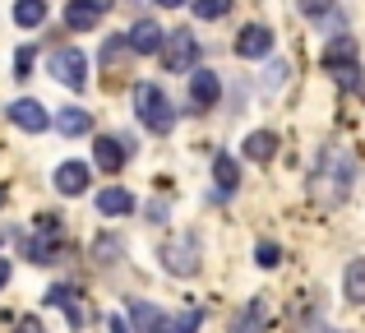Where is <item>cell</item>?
<instances>
[{
	"mask_svg": "<svg viewBox=\"0 0 365 333\" xmlns=\"http://www.w3.org/2000/svg\"><path fill=\"white\" fill-rule=\"evenodd\" d=\"M351 176H356V158H351L347 148H329V153L319 158V167H314V176H310V195L319 199V204H342V199L351 195Z\"/></svg>",
	"mask_w": 365,
	"mask_h": 333,
	"instance_id": "obj_1",
	"label": "cell"
},
{
	"mask_svg": "<svg viewBox=\"0 0 365 333\" xmlns=\"http://www.w3.org/2000/svg\"><path fill=\"white\" fill-rule=\"evenodd\" d=\"M134 111H139L143 130H153V135H171V125H176V111L158 83H134Z\"/></svg>",
	"mask_w": 365,
	"mask_h": 333,
	"instance_id": "obj_2",
	"label": "cell"
},
{
	"mask_svg": "<svg viewBox=\"0 0 365 333\" xmlns=\"http://www.w3.org/2000/svg\"><path fill=\"white\" fill-rule=\"evenodd\" d=\"M162 61H167L171 74H195V61H199V42L190 28H176V33H167V46H162Z\"/></svg>",
	"mask_w": 365,
	"mask_h": 333,
	"instance_id": "obj_3",
	"label": "cell"
},
{
	"mask_svg": "<svg viewBox=\"0 0 365 333\" xmlns=\"http://www.w3.org/2000/svg\"><path fill=\"white\" fill-rule=\"evenodd\" d=\"M46 70H51L65 88H83V83H88V56H83L79 46H61V51H51V65H46Z\"/></svg>",
	"mask_w": 365,
	"mask_h": 333,
	"instance_id": "obj_4",
	"label": "cell"
},
{
	"mask_svg": "<svg viewBox=\"0 0 365 333\" xmlns=\"http://www.w3.org/2000/svg\"><path fill=\"white\" fill-rule=\"evenodd\" d=\"M162 269L176 273V278L199 273V241H195V236H176V241L162 245Z\"/></svg>",
	"mask_w": 365,
	"mask_h": 333,
	"instance_id": "obj_5",
	"label": "cell"
},
{
	"mask_svg": "<svg viewBox=\"0 0 365 333\" xmlns=\"http://www.w3.org/2000/svg\"><path fill=\"white\" fill-rule=\"evenodd\" d=\"M5 116L14 121L19 130H28V135H42V130L51 125L46 107H42V102H33V98H19V102H9V107H5Z\"/></svg>",
	"mask_w": 365,
	"mask_h": 333,
	"instance_id": "obj_6",
	"label": "cell"
},
{
	"mask_svg": "<svg viewBox=\"0 0 365 333\" xmlns=\"http://www.w3.org/2000/svg\"><path fill=\"white\" fill-rule=\"evenodd\" d=\"M217 98H222V79H217L213 70H195L190 74V107L195 111H208Z\"/></svg>",
	"mask_w": 365,
	"mask_h": 333,
	"instance_id": "obj_7",
	"label": "cell"
},
{
	"mask_svg": "<svg viewBox=\"0 0 365 333\" xmlns=\"http://www.w3.org/2000/svg\"><path fill=\"white\" fill-rule=\"evenodd\" d=\"M125 37H130L134 56H153V51H162V46H167V33L158 28V19H139V24H134Z\"/></svg>",
	"mask_w": 365,
	"mask_h": 333,
	"instance_id": "obj_8",
	"label": "cell"
},
{
	"mask_svg": "<svg viewBox=\"0 0 365 333\" xmlns=\"http://www.w3.org/2000/svg\"><path fill=\"white\" fill-rule=\"evenodd\" d=\"M268 51H273V33H268L264 24L241 28V37H236V56H245V61H264Z\"/></svg>",
	"mask_w": 365,
	"mask_h": 333,
	"instance_id": "obj_9",
	"label": "cell"
},
{
	"mask_svg": "<svg viewBox=\"0 0 365 333\" xmlns=\"http://www.w3.org/2000/svg\"><path fill=\"white\" fill-rule=\"evenodd\" d=\"M46 306H61L65 315H70V324H74V329H83V324H88V306H83V301H79V292H74V287H65V282H56V287L46 292Z\"/></svg>",
	"mask_w": 365,
	"mask_h": 333,
	"instance_id": "obj_10",
	"label": "cell"
},
{
	"mask_svg": "<svg viewBox=\"0 0 365 333\" xmlns=\"http://www.w3.org/2000/svg\"><path fill=\"white\" fill-rule=\"evenodd\" d=\"M93 158H98L102 171H111V176H116V171L125 167V158H130V144H125V139H116V135H102L98 144H93Z\"/></svg>",
	"mask_w": 365,
	"mask_h": 333,
	"instance_id": "obj_11",
	"label": "cell"
},
{
	"mask_svg": "<svg viewBox=\"0 0 365 333\" xmlns=\"http://www.w3.org/2000/svg\"><path fill=\"white\" fill-rule=\"evenodd\" d=\"M56 190H61V195H83V190H88V180H93V171L88 167H83V163H61V167H56Z\"/></svg>",
	"mask_w": 365,
	"mask_h": 333,
	"instance_id": "obj_12",
	"label": "cell"
},
{
	"mask_svg": "<svg viewBox=\"0 0 365 333\" xmlns=\"http://www.w3.org/2000/svg\"><path fill=\"white\" fill-rule=\"evenodd\" d=\"M56 130H61L65 139H79V135L93 130V116L83 107H61V111H56Z\"/></svg>",
	"mask_w": 365,
	"mask_h": 333,
	"instance_id": "obj_13",
	"label": "cell"
},
{
	"mask_svg": "<svg viewBox=\"0 0 365 333\" xmlns=\"http://www.w3.org/2000/svg\"><path fill=\"white\" fill-rule=\"evenodd\" d=\"M130 319H134V333H162V324H167V315L158 306H148V301H134Z\"/></svg>",
	"mask_w": 365,
	"mask_h": 333,
	"instance_id": "obj_14",
	"label": "cell"
},
{
	"mask_svg": "<svg viewBox=\"0 0 365 333\" xmlns=\"http://www.w3.org/2000/svg\"><path fill=\"white\" fill-rule=\"evenodd\" d=\"M342 297L351 306H365V260H351L347 273H342Z\"/></svg>",
	"mask_w": 365,
	"mask_h": 333,
	"instance_id": "obj_15",
	"label": "cell"
},
{
	"mask_svg": "<svg viewBox=\"0 0 365 333\" xmlns=\"http://www.w3.org/2000/svg\"><path fill=\"white\" fill-rule=\"evenodd\" d=\"M213 176H217V195L232 199V195H236V185H241V167H236L227 153H217V158H213Z\"/></svg>",
	"mask_w": 365,
	"mask_h": 333,
	"instance_id": "obj_16",
	"label": "cell"
},
{
	"mask_svg": "<svg viewBox=\"0 0 365 333\" xmlns=\"http://www.w3.org/2000/svg\"><path fill=\"white\" fill-rule=\"evenodd\" d=\"M324 65H329V70L356 65V42H351V37H333V42L324 46Z\"/></svg>",
	"mask_w": 365,
	"mask_h": 333,
	"instance_id": "obj_17",
	"label": "cell"
},
{
	"mask_svg": "<svg viewBox=\"0 0 365 333\" xmlns=\"http://www.w3.org/2000/svg\"><path fill=\"white\" fill-rule=\"evenodd\" d=\"M98 208L107 217H125L134 208V195H130V190H120V185H111V190H102V195H98Z\"/></svg>",
	"mask_w": 365,
	"mask_h": 333,
	"instance_id": "obj_18",
	"label": "cell"
},
{
	"mask_svg": "<svg viewBox=\"0 0 365 333\" xmlns=\"http://www.w3.org/2000/svg\"><path fill=\"white\" fill-rule=\"evenodd\" d=\"M273 153H277V135L273 130H255V135L245 139V158H255V163H268Z\"/></svg>",
	"mask_w": 365,
	"mask_h": 333,
	"instance_id": "obj_19",
	"label": "cell"
},
{
	"mask_svg": "<svg viewBox=\"0 0 365 333\" xmlns=\"http://www.w3.org/2000/svg\"><path fill=\"white\" fill-rule=\"evenodd\" d=\"M56 250H61V245H56L51 232H42V236H33V241H24V255H28L33 264H56Z\"/></svg>",
	"mask_w": 365,
	"mask_h": 333,
	"instance_id": "obj_20",
	"label": "cell"
},
{
	"mask_svg": "<svg viewBox=\"0 0 365 333\" xmlns=\"http://www.w3.org/2000/svg\"><path fill=\"white\" fill-rule=\"evenodd\" d=\"M14 24H19V28L46 24V0H19V5H14Z\"/></svg>",
	"mask_w": 365,
	"mask_h": 333,
	"instance_id": "obj_21",
	"label": "cell"
},
{
	"mask_svg": "<svg viewBox=\"0 0 365 333\" xmlns=\"http://www.w3.org/2000/svg\"><path fill=\"white\" fill-rule=\"evenodd\" d=\"M264 324H268L264 301H250V306H245V315L236 319V329H232V333H264Z\"/></svg>",
	"mask_w": 365,
	"mask_h": 333,
	"instance_id": "obj_22",
	"label": "cell"
},
{
	"mask_svg": "<svg viewBox=\"0 0 365 333\" xmlns=\"http://www.w3.org/2000/svg\"><path fill=\"white\" fill-rule=\"evenodd\" d=\"M93 255H98V264H120L125 260V245L107 232V236H98V241H93Z\"/></svg>",
	"mask_w": 365,
	"mask_h": 333,
	"instance_id": "obj_23",
	"label": "cell"
},
{
	"mask_svg": "<svg viewBox=\"0 0 365 333\" xmlns=\"http://www.w3.org/2000/svg\"><path fill=\"white\" fill-rule=\"evenodd\" d=\"M199 324H204V315H199V310H180V315H167L162 333H199Z\"/></svg>",
	"mask_w": 365,
	"mask_h": 333,
	"instance_id": "obj_24",
	"label": "cell"
},
{
	"mask_svg": "<svg viewBox=\"0 0 365 333\" xmlns=\"http://www.w3.org/2000/svg\"><path fill=\"white\" fill-rule=\"evenodd\" d=\"M333 79H338L342 88H351L356 98H365V74H361V65H342V70H333Z\"/></svg>",
	"mask_w": 365,
	"mask_h": 333,
	"instance_id": "obj_25",
	"label": "cell"
},
{
	"mask_svg": "<svg viewBox=\"0 0 365 333\" xmlns=\"http://www.w3.org/2000/svg\"><path fill=\"white\" fill-rule=\"evenodd\" d=\"M255 264H259V269H277V264H282V250H277L273 241H259V250H255Z\"/></svg>",
	"mask_w": 365,
	"mask_h": 333,
	"instance_id": "obj_26",
	"label": "cell"
},
{
	"mask_svg": "<svg viewBox=\"0 0 365 333\" xmlns=\"http://www.w3.org/2000/svg\"><path fill=\"white\" fill-rule=\"evenodd\" d=\"M65 19H70V28L88 33V28H98V19H102V14H93V9H79V5H70V14H65Z\"/></svg>",
	"mask_w": 365,
	"mask_h": 333,
	"instance_id": "obj_27",
	"label": "cell"
},
{
	"mask_svg": "<svg viewBox=\"0 0 365 333\" xmlns=\"http://www.w3.org/2000/svg\"><path fill=\"white\" fill-rule=\"evenodd\" d=\"M232 9V0H195V14L199 19H222Z\"/></svg>",
	"mask_w": 365,
	"mask_h": 333,
	"instance_id": "obj_28",
	"label": "cell"
},
{
	"mask_svg": "<svg viewBox=\"0 0 365 333\" xmlns=\"http://www.w3.org/2000/svg\"><path fill=\"white\" fill-rule=\"evenodd\" d=\"M125 51H134V46H130V37H111V42L102 46V61H107V65H116Z\"/></svg>",
	"mask_w": 365,
	"mask_h": 333,
	"instance_id": "obj_29",
	"label": "cell"
},
{
	"mask_svg": "<svg viewBox=\"0 0 365 333\" xmlns=\"http://www.w3.org/2000/svg\"><path fill=\"white\" fill-rule=\"evenodd\" d=\"M296 5H301V14H310V19H329L333 0H296Z\"/></svg>",
	"mask_w": 365,
	"mask_h": 333,
	"instance_id": "obj_30",
	"label": "cell"
},
{
	"mask_svg": "<svg viewBox=\"0 0 365 333\" xmlns=\"http://www.w3.org/2000/svg\"><path fill=\"white\" fill-rule=\"evenodd\" d=\"M282 79H287V61H273V65H268V88H282Z\"/></svg>",
	"mask_w": 365,
	"mask_h": 333,
	"instance_id": "obj_31",
	"label": "cell"
},
{
	"mask_svg": "<svg viewBox=\"0 0 365 333\" xmlns=\"http://www.w3.org/2000/svg\"><path fill=\"white\" fill-rule=\"evenodd\" d=\"M14 79H28V70H33V46H24V51H19V61H14Z\"/></svg>",
	"mask_w": 365,
	"mask_h": 333,
	"instance_id": "obj_32",
	"label": "cell"
},
{
	"mask_svg": "<svg viewBox=\"0 0 365 333\" xmlns=\"http://www.w3.org/2000/svg\"><path fill=\"white\" fill-rule=\"evenodd\" d=\"M148 222H167V199H153L148 204Z\"/></svg>",
	"mask_w": 365,
	"mask_h": 333,
	"instance_id": "obj_33",
	"label": "cell"
},
{
	"mask_svg": "<svg viewBox=\"0 0 365 333\" xmlns=\"http://www.w3.org/2000/svg\"><path fill=\"white\" fill-rule=\"evenodd\" d=\"M70 5H79V9H93V14H107V9H111V0H70Z\"/></svg>",
	"mask_w": 365,
	"mask_h": 333,
	"instance_id": "obj_34",
	"label": "cell"
},
{
	"mask_svg": "<svg viewBox=\"0 0 365 333\" xmlns=\"http://www.w3.org/2000/svg\"><path fill=\"white\" fill-rule=\"evenodd\" d=\"M107 333H134V329H130V324H125V319H120V315H111V324H107Z\"/></svg>",
	"mask_w": 365,
	"mask_h": 333,
	"instance_id": "obj_35",
	"label": "cell"
},
{
	"mask_svg": "<svg viewBox=\"0 0 365 333\" xmlns=\"http://www.w3.org/2000/svg\"><path fill=\"white\" fill-rule=\"evenodd\" d=\"M19 333H46V329L37 324V319H19Z\"/></svg>",
	"mask_w": 365,
	"mask_h": 333,
	"instance_id": "obj_36",
	"label": "cell"
},
{
	"mask_svg": "<svg viewBox=\"0 0 365 333\" xmlns=\"http://www.w3.org/2000/svg\"><path fill=\"white\" fill-rule=\"evenodd\" d=\"M9 282V260H0V287Z\"/></svg>",
	"mask_w": 365,
	"mask_h": 333,
	"instance_id": "obj_37",
	"label": "cell"
},
{
	"mask_svg": "<svg viewBox=\"0 0 365 333\" xmlns=\"http://www.w3.org/2000/svg\"><path fill=\"white\" fill-rule=\"evenodd\" d=\"M158 5H167V9H176V5H185V0H158Z\"/></svg>",
	"mask_w": 365,
	"mask_h": 333,
	"instance_id": "obj_38",
	"label": "cell"
},
{
	"mask_svg": "<svg viewBox=\"0 0 365 333\" xmlns=\"http://www.w3.org/2000/svg\"><path fill=\"white\" fill-rule=\"evenodd\" d=\"M0 204H5V185H0Z\"/></svg>",
	"mask_w": 365,
	"mask_h": 333,
	"instance_id": "obj_39",
	"label": "cell"
},
{
	"mask_svg": "<svg viewBox=\"0 0 365 333\" xmlns=\"http://www.w3.org/2000/svg\"><path fill=\"white\" fill-rule=\"evenodd\" d=\"M0 245H5V232H0Z\"/></svg>",
	"mask_w": 365,
	"mask_h": 333,
	"instance_id": "obj_40",
	"label": "cell"
}]
</instances>
